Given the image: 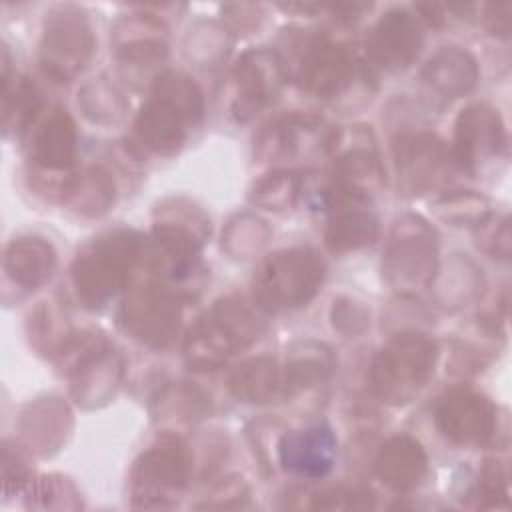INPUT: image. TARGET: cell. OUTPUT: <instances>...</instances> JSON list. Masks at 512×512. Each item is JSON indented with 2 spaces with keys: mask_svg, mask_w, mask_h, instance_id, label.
Masks as SVG:
<instances>
[{
  "mask_svg": "<svg viewBox=\"0 0 512 512\" xmlns=\"http://www.w3.org/2000/svg\"><path fill=\"white\" fill-rule=\"evenodd\" d=\"M202 116L204 98L198 84L182 72H166L156 80L150 98L136 116L134 128L146 150L174 156Z\"/></svg>",
  "mask_w": 512,
  "mask_h": 512,
  "instance_id": "cell-1",
  "label": "cell"
},
{
  "mask_svg": "<svg viewBox=\"0 0 512 512\" xmlns=\"http://www.w3.org/2000/svg\"><path fill=\"white\" fill-rule=\"evenodd\" d=\"M148 242L128 230H116L92 240L72 264V284L86 308H102L130 276L146 264Z\"/></svg>",
  "mask_w": 512,
  "mask_h": 512,
  "instance_id": "cell-2",
  "label": "cell"
},
{
  "mask_svg": "<svg viewBox=\"0 0 512 512\" xmlns=\"http://www.w3.org/2000/svg\"><path fill=\"white\" fill-rule=\"evenodd\" d=\"M288 60H280L286 78L292 76L306 92L322 100L342 98L356 82L366 76L354 54L342 46L330 42L322 34H288L286 38Z\"/></svg>",
  "mask_w": 512,
  "mask_h": 512,
  "instance_id": "cell-3",
  "label": "cell"
},
{
  "mask_svg": "<svg viewBox=\"0 0 512 512\" xmlns=\"http://www.w3.org/2000/svg\"><path fill=\"white\" fill-rule=\"evenodd\" d=\"M262 330L260 318L244 298L226 296L190 328L184 344L186 362L196 370H216L258 340Z\"/></svg>",
  "mask_w": 512,
  "mask_h": 512,
  "instance_id": "cell-4",
  "label": "cell"
},
{
  "mask_svg": "<svg viewBox=\"0 0 512 512\" xmlns=\"http://www.w3.org/2000/svg\"><path fill=\"white\" fill-rule=\"evenodd\" d=\"M436 356V342L424 334L402 332L390 338L368 370L372 394L394 406L410 402L430 380Z\"/></svg>",
  "mask_w": 512,
  "mask_h": 512,
  "instance_id": "cell-5",
  "label": "cell"
},
{
  "mask_svg": "<svg viewBox=\"0 0 512 512\" xmlns=\"http://www.w3.org/2000/svg\"><path fill=\"white\" fill-rule=\"evenodd\" d=\"M324 270V260L312 248L278 250L270 254L254 274V302L266 312H284L304 306L318 292Z\"/></svg>",
  "mask_w": 512,
  "mask_h": 512,
  "instance_id": "cell-6",
  "label": "cell"
},
{
  "mask_svg": "<svg viewBox=\"0 0 512 512\" xmlns=\"http://www.w3.org/2000/svg\"><path fill=\"white\" fill-rule=\"evenodd\" d=\"M192 472V452L180 436L160 434L134 462L130 498L134 508H172L182 498Z\"/></svg>",
  "mask_w": 512,
  "mask_h": 512,
  "instance_id": "cell-7",
  "label": "cell"
},
{
  "mask_svg": "<svg viewBox=\"0 0 512 512\" xmlns=\"http://www.w3.org/2000/svg\"><path fill=\"white\" fill-rule=\"evenodd\" d=\"M182 320L180 292L162 282H146L132 288L120 306L124 330L150 348L168 346Z\"/></svg>",
  "mask_w": 512,
  "mask_h": 512,
  "instance_id": "cell-8",
  "label": "cell"
},
{
  "mask_svg": "<svg viewBox=\"0 0 512 512\" xmlns=\"http://www.w3.org/2000/svg\"><path fill=\"white\" fill-rule=\"evenodd\" d=\"M94 34L82 10L64 6L50 14L40 42V66L56 82L74 80L90 62Z\"/></svg>",
  "mask_w": 512,
  "mask_h": 512,
  "instance_id": "cell-9",
  "label": "cell"
},
{
  "mask_svg": "<svg viewBox=\"0 0 512 512\" xmlns=\"http://www.w3.org/2000/svg\"><path fill=\"white\" fill-rule=\"evenodd\" d=\"M384 272L398 290H418L436 272V242L432 228L418 216L396 220L384 254Z\"/></svg>",
  "mask_w": 512,
  "mask_h": 512,
  "instance_id": "cell-10",
  "label": "cell"
},
{
  "mask_svg": "<svg viewBox=\"0 0 512 512\" xmlns=\"http://www.w3.org/2000/svg\"><path fill=\"white\" fill-rule=\"evenodd\" d=\"M336 130L308 114H286L270 120L254 138V156L260 162H286L322 150H332Z\"/></svg>",
  "mask_w": 512,
  "mask_h": 512,
  "instance_id": "cell-11",
  "label": "cell"
},
{
  "mask_svg": "<svg viewBox=\"0 0 512 512\" xmlns=\"http://www.w3.org/2000/svg\"><path fill=\"white\" fill-rule=\"evenodd\" d=\"M440 434L462 448H478L492 440L498 428V410L490 398L468 388L450 390L434 410Z\"/></svg>",
  "mask_w": 512,
  "mask_h": 512,
  "instance_id": "cell-12",
  "label": "cell"
},
{
  "mask_svg": "<svg viewBox=\"0 0 512 512\" xmlns=\"http://www.w3.org/2000/svg\"><path fill=\"white\" fill-rule=\"evenodd\" d=\"M230 80V110L236 120L244 122L276 100L286 80V72L276 52L254 48L238 58Z\"/></svg>",
  "mask_w": 512,
  "mask_h": 512,
  "instance_id": "cell-13",
  "label": "cell"
},
{
  "mask_svg": "<svg viewBox=\"0 0 512 512\" xmlns=\"http://www.w3.org/2000/svg\"><path fill=\"white\" fill-rule=\"evenodd\" d=\"M454 128V158L470 174L502 160L506 130L498 110L488 104H472L460 112Z\"/></svg>",
  "mask_w": 512,
  "mask_h": 512,
  "instance_id": "cell-14",
  "label": "cell"
},
{
  "mask_svg": "<svg viewBox=\"0 0 512 512\" xmlns=\"http://www.w3.org/2000/svg\"><path fill=\"white\" fill-rule=\"evenodd\" d=\"M26 130H28L30 162L38 170L54 174L56 180L60 174L72 176L70 168L74 166V160H76L78 132L70 114L64 108L54 106L38 114ZM58 182L64 186V196H66L70 184L62 180Z\"/></svg>",
  "mask_w": 512,
  "mask_h": 512,
  "instance_id": "cell-15",
  "label": "cell"
},
{
  "mask_svg": "<svg viewBox=\"0 0 512 512\" xmlns=\"http://www.w3.org/2000/svg\"><path fill=\"white\" fill-rule=\"evenodd\" d=\"M424 34L420 20L406 10H390L384 14L366 38L368 58L388 70L398 72L408 68L420 54Z\"/></svg>",
  "mask_w": 512,
  "mask_h": 512,
  "instance_id": "cell-16",
  "label": "cell"
},
{
  "mask_svg": "<svg viewBox=\"0 0 512 512\" xmlns=\"http://www.w3.org/2000/svg\"><path fill=\"white\" fill-rule=\"evenodd\" d=\"M398 184L410 196L430 190L446 170V148L432 134H406L394 146Z\"/></svg>",
  "mask_w": 512,
  "mask_h": 512,
  "instance_id": "cell-17",
  "label": "cell"
},
{
  "mask_svg": "<svg viewBox=\"0 0 512 512\" xmlns=\"http://www.w3.org/2000/svg\"><path fill=\"white\" fill-rule=\"evenodd\" d=\"M338 442L324 424L290 430L278 442V458L286 472L302 478L326 476L336 460Z\"/></svg>",
  "mask_w": 512,
  "mask_h": 512,
  "instance_id": "cell-18",
  "label": "cell"
},
{
  "mask_svg": "<svg viewBox=\"0 0 512 512\" xmlns=\"http://www.w3.org/2000/svg\"><path fill=\"white\" fill-rule=\"evenodd\" d=\"M376 476L394 492H410L424 480L428 458L420 442L410 436H394L378 450Z\"/></svg>",
  "mask_w": 512,
  "mask_h": 512,
  "instance_id": "cell-19",
  "label": "cell"
},
{
  "mask_svg": "<svg viewBox=\"0 0 512 512\" xmlns=\"http://www.w3.org/2000/svg\"><path fill=\"white\" fill-rule=\"evenodd\" d=\"M230 390L250 404L282 402L294 394L286 366L272 358H254L238 366L230 378Z\"/></svg>",
  "mask_w": 512,
  "mask_h": 512,
  "instance_id": "cell-20",
  "label": "cell"
},
{
  "mask_svg": "<svg viewBox=\"0 0 512 512\" xmlns=\"http://www.w3.org/2000/svg\"><path fill=\"white\" fill-rule=\"evenodd\" d=\"M4 268L16 284L34 290L50 280L56 268V252L42 238H18L6 250Z\"/></svg>",
  "mask_w": 512,
  "mask_h": 512,
  "instance_id": "cell-21",
  "label": "cell"
},
{
  "mask_svg": "<svg viewBox=\"0 0 512 512\" xmlns=\"http://www.w3.org/2000/svg\"><path fill=\"white\" fill-rule=\"evenodd\" d=\"M332 218L326 228V246L334 252H348L368 246L378 236V218L368 204L352 202L330 208Z\"/></svg>",
  "mask_w": 512,
  "mask_h": 512,
  "instance_id": "cell-22",
  "label": "cell"
},
{
  "mask_svg": "<svg viewBox=\"0 0 512 512\" xmlns=\"http://www.w3.org/2000/svg\"><path fill=\"white\" fill-rule=\"evenodd\" d=\"M476 78L478 68L474 58L456 46L440 50L424 68V80L446 98H458L470 92Z\"/></svg>",
  "mask_w": 512,
  "mask_h": 512,
  "instance_id": "cell-23",
  "label": "cell"
},
{
  "mask_svg": "<svg viewBox=\"0 0 512 512\" xmlns=\"http://www.w3.org/2000/svg\"><path fill=\"white\" fill-rule=\"evenodd\" d=\"M64 200L84 216L102 214L114 202V180L102 168H88L74 176Z\"/></svg>",
  "mask_w": 512,
  "mask_h": 512,
  "instance_id": "cell-24",
  "label": "cell"
},
{
  "mask_svg": "<svg viewBox=\"0 0 512 512\" xmlns=\"http://www.w3.org/2000/svg\"><path fill=\"white\" fill-rule=\"evenodd\" d=\"M284 366L288 372L290 386L296 394L302 388H308L326 380L334 368V360L326 346L304 342V344H298L296 350H292Z\"/></svg>",
  "mask_w": 512,
  "mask_h": 512,
  "instance_id": "cell-25",
  "label": "cell"
},
{
  "mask_svg": "<svg viewBox=\"0 0 512 512\" xmlns=\"http://www.w3.org/2000/svg\"><path fill=\"white\" fill-rule=\"evenodd\" d=\"M302 180L298 172L276 170L266 178L258 180L250 192V200L266 210L292 208L300 196Z\"/></svg>",
  "mask_w": 512,
  "mask_h": 512,
  "instance_id": "cell-26",
  "label": "cell"
},
{
  "mask_svg": "<svg viewBox=\"0 0 512 512\" xmlns=\"http://www.w3.org/2000/svg\"><path fill=\"white\" fill-rule=\"evenodd\" d=\"M476 508L508 506V470L500 460H486L470 490Z\"/></svg>",
  "mask_w": 512,
  "mask_h": 512,
  "instance_id": "cell-27",
  "label": "cell"
},
{
  "mask_svg": "<svg viewBox=\"0 0 512 512\" xmlns=\"http://www.w3.org/2000/svg\"><path fill=\"white\" fill-rule=\"evenodd\" d=\"M28 496H34V508H80V494L68 478L42 476L30 480Z\"/></svg>",
  "mask_w": 512,
  "mask_h": 512,
  "instance_id": "cell-28",
  "label": "cell"
},
{
  "mask_svg": "<svg viewBox=\"0 0 512 512\" xmlns=\"http://www.w3.org/2000/svg\"><path fill=\"white\" fill-rule=\"evenodd\" d=\"M310 508L314 510H364L374 506V494L360 486H336L316 492Z\"/></svg>",
  "mask_w": 512,
  "mask_h": 512,
  "instance_id": "cell-29",
  "label": "cell"
},
{
  "mask_svg": "<svg viewBox=\"0 0 512 512\" xmlns=\"http://www.w3.org/2000/svg\"><path fill=\"white\" fill-rule=\"evenodd\" d=\"M486 250L494 256V258H502L508 260L510 256V220L504 216L500 222H496V228L486 234Z\"/></svg>",
  "mask_w": 512,
  "mask_h": 512,
  "instance_id": "cell-30",
  "label": "cell"
}]
</instances>
